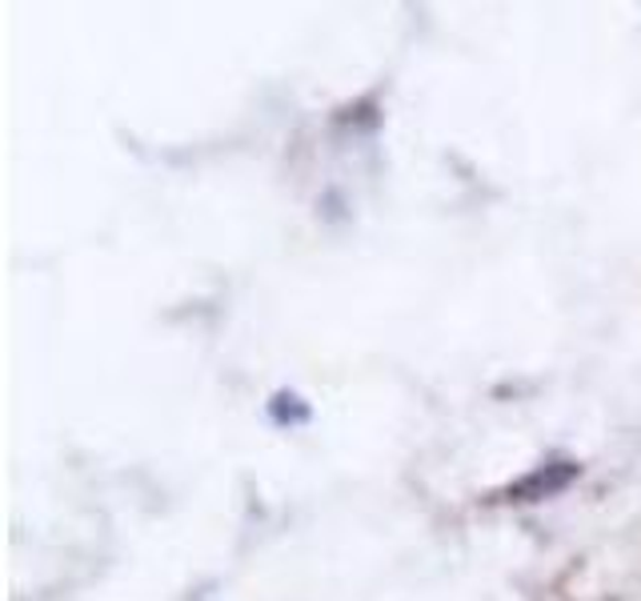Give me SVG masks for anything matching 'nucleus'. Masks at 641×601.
<instances>
[{
  "instance_id": "1",
  "label": "nucleus",
  "mask_w": 641,
  "mask_h": 601,
  "mask_svg": "<svg viewBox=\"0 0 641 601\" xmlns=\"http://www.w3.org/2000/svg\"><path fill=\"white\" fill-rule=\"evenodd\" d=\"M273 422L276 425H301V422H309V405L297 397V393H276L273 397Z\"/></svg>"
}]
</instances>
